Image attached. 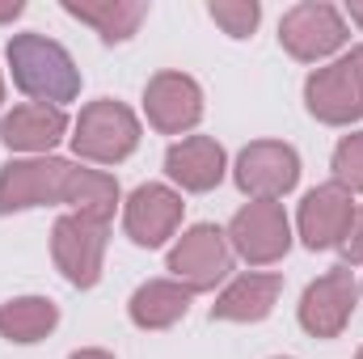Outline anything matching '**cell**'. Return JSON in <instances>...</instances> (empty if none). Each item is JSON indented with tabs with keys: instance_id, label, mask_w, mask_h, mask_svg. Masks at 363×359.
Wrapping results in <instances>:
<instances>
[{
	"instance_id": "f546056e",
	"label": "cell",
	"mask_w": 363,
	"mask_h": 359,
	"mask_svg": "<svg viewBox=\"0 0 363 359\" xmlns=\"http://www.w3.org/2000/svg\"><path fill=\"white\" fill-rule=\"evenodd\" d=\"M359 292H363V283H359Z\"/></svg>"
},
{
	"instance_id": "f1b7e54d",
	"label": "cell",
	"mask_w": 363,
	"mask_h": 359,
	"mask_svg": "<svg viewBox=\"0 0 363 359\" xmlns=\"http://www.w3.org/2000/svg\"><path fill=\"white\" fill-rule=\"evenodd\" d=\"M355 359H363V347H359V355H355Z\"/></svg>"
},
{
	"instance_id": "603a6c76",
	"label": "cell",
	"mask_w": 363,
	"mask_h": 359,
	"mask_svg": "<svg viewBox=\"0 0 363 359\" xmlns=\"http://www.w3.org/2000/svg\"><path fill=\"white\" fill-rule=\"evenodd\" d=\"M342 17H347V26H359V30H363V0H347Z\"/></svg>"
},
{
	"instance_id": "ac0fdd59",
	"label": "cell",
	"mask_w": 363,
	"mask_h": 359,
	"mask_svg": "<svg viewBox=\"0 0 363 359\" xmlns=\"http://www.w3.org/2000/svg\"><path fill=\"white\" fill-rule=\"evenodd\" d=\"M64 13L89 26L101 43H127L148 17V0H64Z\"/></svg>"
},
{
	"instance_id": "4316f807",
	"label": "cell",
	"mask_w": 363,
	"mask_h": 359,
	"mask_svg": "<svg viewBox=\"0 0 363 359\" xmlns=\"http://www.w3.org/2000/svg\"><path fill=\"white\" fill-rule=\"evenodd\" d=\"M0 106H4V72H0Z\"/></svg>"
},
{
	"instance_id": "83f0119b",
	"label": "cell",
	"mask_w": 363,
	"mask_h": 359,
	"mask_svg": "<svg viewBox=\"0 0 363 359\" xmlns=\"http://www.w3.org/2000/svg\"><path fill=\"white\" fill-rule=\"evenodd\" d=\"M274 359H291V355H274Z\"/></svg>"
},
{
	"instance_id": "277c9868",
	"label": "cell",
	"mask_w": 363,
	"mask_h": 359,
	"mask_svg": "<svg viewBox=\"0 0 363 359\" xmlns=\"http://www.w3.org/2000/svg\"><path fill=\"white\" fill-rule=\"evenodd\" d=\"M106 245H110V220H97L85 211H64L51 224V263L81 292L97 287L106 270Z\"/></svg>"
},
{
	"instance_id": "2e32d148",
	"label": "cell",
	"mask_w": 363,
	"mask_h": 359,
	"mask_svg": "<svg viewBox=\"0 0 363 359\" xmlns=\"http://www.w3.org/2000/svg\"><path fill=\"white\" fill-rule=\"evenodd\" d=\"M283 296V275L274 270H245L237 279H228L211 304V321H237V326H254L267 321Z\"/></svg>"
},
{
	"instance_id": "9a60e30c",
	"label": "cell",
	"mask_w": 363,
	"mask_h": 359,
	"mask_svg": "<svg viewBox=\"0 0 363 359\" xmlns=\"http://www.w3.org/2000/svg\"><path fill=\"white\" fill-rule=\"evenodd\" d=\"M224 174H228V153L216 136H186L174 140L165 153V178L174 182V190L207 194L224 182Z\"/></svg>"
},
{
	"instance_id": "484cf974",
	"label": "cell",
	"mask_w": 363,
	"mask_h": 359,
	"mask_svg": "<svg viewBox=\"0 0 363 359\" xmlns=\"http://www.w3.org/2000/svg\"><path fill=\"white\" fill-rule=\"evenodd\" d=\"M347 60L355 64V77H359V89H363V43H359V47H351V51H347Z\"/></svg>"
},
{
	"instance_id": "d4e9b609",
	"label": "cell",
	"mask_w": 363,
	"mask_h": 359,
	"mask_svg": "<svg viewBox=\"0 0 363 359\" xmlns=\"http://www.w3.org/2000/svg\"><path fill=\"white\" fill-rule=\"evenodd\" d=\"M68 359H114L110 351H101V347H81V351H72Z\"/></svg>"
},
{
	"instance_id": "6da1fadb",
	"label": "cell",
	"mask_w": 363,
	"mask_h": 359,
	"mask_svg": "<svg viewBox=\"0 0 363 359\" xmlns=\"http://www.w3.org/2000/svg\"><path fill=\"white\" fill-rule=\"evenodd\" d=\"M68 207L97 220H114L123 190L114 174L89 170L68 157H13L0 165V216L34 211V207Z\"/></svg>"
},
{
	"instance_id": "52a82bcc",
	"label": "cell",
	"mask_w": 363,
	"mask_h": 359,
	"mask_svg": "<svg viewBox=\"0 0 363 359\" xmlns=\"http://www.w3.org/2000/svg\"><path fill=\"white\" fill-rule=\"evenodd\" d=\"M228 245H233V258L250 263V267H274L287 258L291 250V220L283 211V203L271 199H250L245 207H237V216L228 220Z\"/></svg>"
},
{
	"instance_id": "d6986e66",
	"label": "cell",
	"mask_w": 363,
	"mask_h": 359,
	"mask_svg": "<svg viewBox=\"0 0 363 359\" xmlns=\"http://www.w3.org/2000/svg\"><path fill=\"white\" fill-rule=\"evenodd\" d=\"M55 326H60V304L51 296H13L0 304V338L17 347L43 343Z\"/></svg>"
},
{
	"instance_id": "cb8c5ba5",
	"label": "cell",
	"mask_w": 363,
	"mask_h": 359,
	"mask_svg": "<svg viewBox=\"0 0 363 359\" xmlns=\"http://www.w3.org/2000/svg\"><path fill=\"white\" fill-rule=\"evenodd\" d=\"M26 13V4L21 0H9V4H0V21H13V17H21Z\"/></svg>"
},
{
	"instance_id": "8fae6325",
	"label": "cell",
	"mask_w": 363,
	"mask_h": 359,
	"mask_svg": "<svg viewBox=\"0 0 363 359\" xmlns=\"http://www.w3.org/2000/svg\"><path fill=\"white\" fill-rule=\"evenodd\" d=\"M355 194L347 190V186H338V182H321V186H313L304 199H300V211H296V237H300V245L304 250H338L342 245V237H347V228H351V220H355Z\"/></svg>"
},
{
	"instance_id": "4fadbf2b",
	"label": "cell",
	"mask_w": 363,
	"mask_h": 359,
	"mask_svg": "<svg viewBox=\"0 0 363 359\" xmlns=\"http://www.w3.org/2000/svg\"><path fill=\"white\" fill-rule=\"evenodd\" d=\"M304 106L325 127H351L363 118V89L355 77V64L347 55L330 60L325 68H313L304 81Z\"/></svg>"
},
{
	"instance_id": "5b68a950",
	"label": "cell",
	"mask_w": 363,
	"mask_h": 359,
	"mask_svg": "<svg viewBox=\"0 0 363 359\" xmlns=\"http://www.w3.org/2000/svg\"><path fill=\"white\" fill-rule=\"evenodd\" d=\"M351 43V26L330 0H300L279 17V47L296 64H321Z\"/></svg>"
},
{
	"instance_id": "7402d4cb",
	"label": "cell",
	"mask_w": 363,
	"mask_h": 359,
	"mask_svg": "<svg viewBox=\"0 0 363 359\" xmlns=\"http://www.w3.org/2000/svg\"><path fill=\"white\" fill-rule=\"evenodd\" d=\"M338 254H342V267H363V207H355V220H351Z\"/></svg>"
},
{
	"instance_id": "3957f363",
	"label": "cell",
	"mask_w": 363,
	"mask_h": 359,
	"mask_svg": "<svg viewBox=\"0 0 363 359\" xmlns=\"http://www.w3.org/2000/svg\"><path fill=\"white\" fill-rule=\"evenodd\" d=\"M144 140L140 114L118 101V97H97L89 106H81V114L72 118V153L85 165H123Z\"/></svg>"
},
{
	"instance_id": "44dd1931",
	"label": "cell",
	"mask_w": 363,
	"mask_h": 359,
	"mask_svg": "<svg viewBox=\"0 0 363 359\" xmlns=\"http://www.w3.org/2000/svg\"><path fill=\"white\" fill-rule=\"evenodd\" d=\"M330 170H334L338 186H347L351 194H363V131H351L334 144Z\"/></svg>"
},
{
	"instance_id": "5bb4252c",
	"label": "cell",
	"mask_w": 363,
	"mask_h": 359,
	"mask_svg": "<svg viewBox=\"0 0 363 359\" xmlns=\"http://www.w3.org/2000/svg\"><path fill=\"white\" fill-rule=\"evenodd\" d=\"M72 118L60 106H43V101H21L0 118V140L9 153L21 157H51V148L60 140H68Z\"/></svg>"
},
{
	"instance_id": "ffe728a7",
	"label": "cell",
	"mask_w": 363,
	"mask_h": 359,
	"mask_svg": "<svg viewBox=\"0 0 363 359\" xmlns=\"http://www.w3.org/2000/svg\"><path fill=\"white\" fill-rule=\"evenodd\" d=\"M207 17L228 34V38H250L262 21V4L258 0H211Z\"/></svg>"
},
{
	"instance_id": "ba28073f",
	"label": "cell",
	"mask_w": 363,
	"mask_h": 359,
	"mask_svg": "<svg viewBox=\"0 0 363 359\" xmlns=\"http://www.w3.org/2000/svg\"><path fill=\"white\" fill-rule=\"evenodd\" d=\"M355 304H359V283H355L351 267L338 263V267H330L325 275H317L304 287V296L296 304V321H300V330L308 338L325 343V338H338L351 326Z\"/></svg>"
},
{
	"instance_id": "30bf717a",
	"label": "cell",
	"mask_w": 363,
	"mask_h": 359,
	"mask_svg": "<svg viewBox=\"0 0 363 359\" xmlns=\"http://www.w3.org/2000/svg\"><path fill=\"white\" fill-rule=\"evenodd\" d=\"M182 216V190H174L169 182H144L123 199V233L140 250H161L169 237H178Z\"/></svg>"
},
{
	"instance_id": "9c48e42d",
	"label": "cell",
	"mask_w": 363,
	"mask_h": 359,
	"mask_svg": "<svg viewBox=\"0 0 363 359\" xmlns=\"http://www.w3.org/2000/svg\"><path fill=\"white\" fill-rule=\"evenodd\" d=\"M233 182L245 199H271L283 203L300 182V153L287 140H254L237 153Z\"/></svg>"
},
{
	"instance_id": "8992f818",
	"label": "cell",
	"mask_w": 363,
	"mask_h": 359,
	"mask_svg": "<svg viewBox=\"0 0 363 359\" xmlns=\"http://www.w3.org/2000/svg\"><path fill=\"white\" fill-rule=\"evenodd\" d=\"M165 270H169V279H178L182 287H190L194 296L199 292H216L233 275L228 233L216 228V224H190V228H182V237L169 245Z\"/></svg>"
},
{
	"instance_id": "7c38bea8",
	"label": "cell",
	"mask_w": 363,
	"mask_h": 359,
	"mask_svg": "<svg viewBox=\"0 0 363 359\" xmlns=\"http://www.w3.org/2000/svg\"><path fill=\"white\" fill-rule=\"evenodd\" d=\"M144 118L152 131L186 140V131L203 123V85L190 72H174V68L157 72L144 85Z\"/></svg>"
},
{
	"instance_id": "e0dca14e",
	"label": "cell",
	"mask_w": 363,
	"mask_h": 359,
	"mask_svg": "<svg viewBox=\"0 0 363 359\" xmlns=\"http://www.w3.org/2000/svg\"><path fill=\"white\" fill-rule=\"evenodd\" d=\"M190 300H194V292L182 287L178 279H148L131 292L127 317L135 330H169L190 313Z\"/></svg>"
},
{
	"instance_id": "7a4b0ae2",
	"label": "cell",
	"mask_w": 363,
	"mask_h": 359,
	"mask_svg": "<svg viewBox=\"0 0 363 359\" xmlns=\"http://www.w3.org/2000/svg\"><path fill=\"white\" fill-rule=\"evenodd\" d=\"M4 60H9V77L13 85L26 93L30 101H43V106H68L81 97V68L72 60V51L47 34H13L9 47H4Z\"/></svg>"
}]
</instances>
